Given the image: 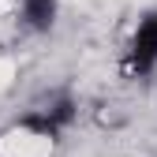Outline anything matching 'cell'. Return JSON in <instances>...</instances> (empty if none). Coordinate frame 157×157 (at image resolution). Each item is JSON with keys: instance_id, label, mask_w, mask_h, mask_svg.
Here are the masks:
<instances>
[{"instance_id": "6da1fadb", "label": "cell", "mask_w": 157, "mask_h": 157, "mask_svg": "<svg viewBox=\"0 0 157 157\" xmlns=\"http://www.w3.org/2000/svg\"><path fill=\"white\" fill-rule=\"evenodd\" d=\"M0 157H52V139L30 127L8 131L0 139Z\"/></svg>"}]
</instances>
